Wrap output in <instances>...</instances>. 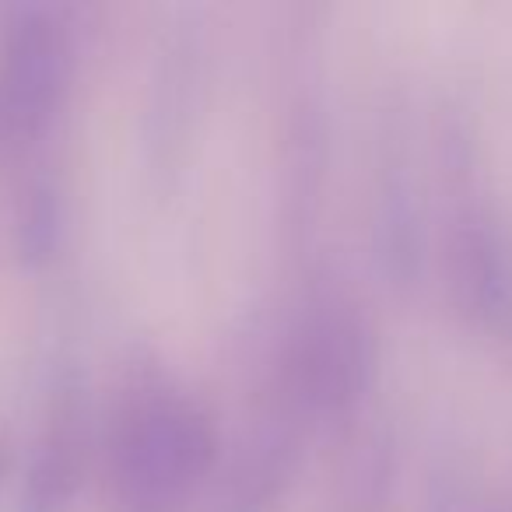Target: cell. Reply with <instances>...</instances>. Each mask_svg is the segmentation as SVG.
<instances>
[{
    "instance_id": "cell-1",
    "label": "cell",
    "mask_w": 512,
    "mask_h": 512,
    "mask_svg": "<svg viewBox=\"0 0 512 512\" xmlns=\"http://www.w3.org/2000/svg\"><path fill=\"white\" fill-rule=\"evenodd\" d=\"M456 306L481 334L512 341V232L481 197H470L449 239Z\"/></svg>"
}]
</instances>
